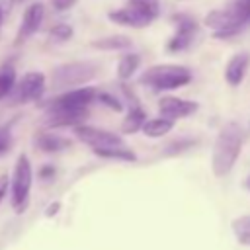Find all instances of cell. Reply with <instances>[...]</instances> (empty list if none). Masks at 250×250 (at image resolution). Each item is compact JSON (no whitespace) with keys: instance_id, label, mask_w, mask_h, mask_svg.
I'll return each instance as SVG.
<instances>
[{"instance_id":"obj_35","label":"cell","mask_w":250,"mask_h":250,"mask_svg":"<svg viewBox=\"0 0 250 250\" xmlns=\"http://www.w3.org/2000/svg\"><path fill=\"white\" fill-rule=\"evenodd\" d=\"M16 2H23V0H16Z\"/></svg>"},{"instance_id":"obj_10","label":"cell","mask_w":250,"mask_h":250,"mask_svg":"<svg viewBox=\"0 0 250 250\" xmlns=\"http://www.w3.org/2000/svg\"><path fill=\"white\" fill-rule=\"evenodd\" d=\"M43 16H45V6L41 2H31L23 16H21V23H20V29L16 33V45L20 47L21 43H25L31 35L37 33V29L41 27V21H43Z\"/></svg>"},{"instance_id":"obj_25","label":"cell","mask_w":250,"mask_h":250,"mask_svg":"<svg viewBox=\"0 0 250 250\" xmlns=\"http://www.w3.org/2000/svg\"><path fill=\"white\" fill-rule=\"evenodd\" d=\"M72 33H74V29H72V25H68V23H55V25L49 29L51 39H53V41H59V43L68 41V39L72 37Z\"/></svg>"},{"instance_id":"obj_4","label":"cell","mask_w":250,"mask_h":250,"mask_svg":"<svg viewBox=\"0 0 250 250\" xmlns=\"http://www.w3.org/2000/svg\"><path fill=\"white\" fill-rule=\"evenodd\" d=\"M33 184V170L27 154H20L14 166V174L10 178L12 188V207L16 213H23L29 205V193Z\"/></svg>"},{"instance_id":"obj_11","label":"cell","mask_w":250,"mask_h":250,"mask_svg":"<svg viewBox=\"0 0 250 250\" xmlns=\"http://www.w3.org/2000/svg\"><path fill=\"white\" fill-rule=\"evenodd\" d=\"M96 102V90L92 86H78L53 98L47 107H88Z\"/></svg>"},{"instance_id":"obj_5","label":"cell","mask_w":250,"mask_h":250,"mask_svg":"<svg viewBox=\"0 0 250 250\" xmlns=\"http://www.w3.org/2000/svg\"><path fill=\"white\" fill-rule=\"evenodd\" d=\"M45 74L43 72H27L23 74V78L20 82L14 84L12 92L8 94L10 98V105H20V104H27V102H37L43 92H45Z\"/></svg>"},{"instance_id":"obj_20","label":"cell","mask_w":250,"mask_h":250,"mask_svg":"<svg viewBox=\"0 0 250 250\" xmlns=\"http://www.w3.org/2000/svg\"><path fill=\"white\" fill-rule=\"evenodd\" d=\"M141 66V55L137 53H125L117 62V76L121 80H129Z\"/></svg>"},{"instance_id":"obj_28","label":"cell","mask_w":250,"mask_h":250,"mask_svg":"<svg viewBox=\"0 0 250 250\" xmlns=\"http://www.w3.org/2000/svg\"><path fill=\"white\" fill-rule=\"evenodd\" d=\"M8 188H10V178H8V174H2L0 176V203L8 195Z\"/></svg>"},{"instance_id":"obj_1","label":"cell","mask_w":250,"mask_h":250,"mask_svg":"<svg viewBox=\"0 0 250 250\" xmlns=\"http://www.w3.org/2000/svg\"><path fill=\"white\" fill-rule=\"evenodd\" d=\"M244 137H246V133H244L242 125L236 121H229L219 129L215 143H213V152H211L213 176L225 178L232 172V168L242 152Z\"/></svg>"},{"instance_id":"obj_15","label":"cell","mask_w":250,"mask_h":250,"mask_svg":"<svg viewBox=\"0 0 250 250\" xmlns=\"http://www.w3.org/2000/svg\"><path fill=\"white\" fill-rule=\"evenodd\" d=\"M33 143H35V146H37L39 150L49 152V154H51V152L66 150V148H70V145H72L70 139H66V137H62V135H57V133H45V131L37 133L35 139H33Z\"/></svg>"},{"instance_id":"obj_8","label":"cell","mask_w":250,"mask_h":250,"mask_svg":"<svg viewBox=\"0 0 250 250\" xmlns=\"http://www.w3.org/2000/svg\"><path fill=\"white\" fill-rule=\"evenodd\" d=\"M174 23H176V33L166 43V51L180 53L191 45V41L197 33V21L188 14H178V16H174Z\"/></svg>"},{"instance_id":"obj_17","label":"cell","mask_w":250,"mask_h":250,"mask_svg":"<svg viewBox=\"0 0 250 250\" xmlns=\"http://www.w3.org/2000/svg\"><path fill=\"white\" fill-rule=\"evenodd\" d=\"M92 152L100 158H105V160H121V162H135L137 160V154L127 145L109 146V148H92Z\"/></svg>"},{"instance_id":"obj_12","label":"cell","mask_w":250,"mask_h":250,"mask_svg":"<svg viewBox=\"0 0 250 250\" xmlns=\"http://www.w3.org/2000/svg\"><path fill=\"white\" fill-rule=\"evenodd\" d=\"M199 109V104L193 100H184L178 96H164L158 102V111L164 117L170 119H182V117H189Z\"/></svg>"},{"instance_id":"obj_3","label":"cell","mask_w":250,"mask_h":250,"mask_svg":"<svg viewBox=\"0 0 250 250\" xmlns=\"http://www.w3.org/2000/svg\"><path fill=\"white\" fill-rule=\"evenodd\" d=\"M98 74V64L92 61H72L53 68L51 86L57 90L62 88H78L94 80Z\"/></svg>"},{"instance_id":"obj_26","label":"cell","mask_w":250,"mask_h":250,"mask_svg":"<svg viewBox=\"0 0 250 250\" xmlns=\"http://www.w3.org/2000/svg\"><path fill=\"white\" fill-rule=\"evenodd\" d=\"M14 145V133H12V123H6L0 127V156H4Z\"/></svg>"},{"instance_id":"obj_16","label":"cell","mask_w":250,"mask_h":250,"mask_svg":"<svg viewBox=\"0 0 250 250\" xmlns=\"http://www.w3.org/2000/svg\"><path fill=\"white\" fill-rule=\"evenodd\" d=\"M172 129H174V119L164 117V115L146 119V121L143 123V127H141L143 135L148 137V139H160V137H164L166 133H170Z\"/></svg>"},{"instance_id":"obj_23","label":"cell","mask_w":250,"mask_h":250,"mask_svg":"<svg viewBox=\"0 0 250 250\" xmlns=\"http://www.w3.org/2000/svg\"><path fill=\"white\" fill-rule=\"evenodd\" d=\"M195 145H197V139H176V141H172V143H168L164 146L162 154L164 156H178L182 152H188Z\"/></svg>"},{"instance_id":"obj_34","label":"cell","mask_w":250,"mask_h":250,"mask_svg":"<svg viewBox=\"0 0 250 250\" xmlns=\"http://www.w3.org/2000/svg\"><path fill=\"white\" fill-rule=\"evenodd\" d=\"M246 188H248V189H250V178H248V182H246Z\"/></svg>"},{"instance_id":"obj_24","label":"cell","mask_w":250,"mask_h":250,"mask_svg":"<svg viewBox=\"0 0 250 250\" xmlns=\"http://www.w3.org/2000/svg\"><path fill=\"white\" fill-rule=\"evenodd\" d=\"M129 6H135L143 14H146L150 20H156L160 16V0H129Z\"/></svg>"},{"instance_id":"obj_31","label":"cell","mask_w":250,"mask_h":250,"mask_svg":"<svg viewBox=\"0 0 250 250\" xmlns=\"http://www.w3.org/2000/svg\"><path fill=\"white\" fill-rule=\"evenodd\" d=\"M14 4H16V0H0V10H2V14L6 16V14L12 10Z\"/></svg>"},{"instance_id":"obj_33","label":"cell","mask_w":250,"mask_h":250,"mask_svg":"<svg viewBox=\"0 0 250 250\" xmlns=\"http://www.w3.org/2000/svg\"><path fill=\"white\" fill-rule=\"evenodd\" d=\"M2 20H4V14H2V10H0V23H2Z\"/></svg>"},{"instance_id":"obj_18","label":"cell","mask_w":250,"mask_h":250,"mask_svg":"<svg viewBox=\"0 0 250 250\" xmlns=\"http://www.w3.org/2000/svg\"><path fill=\"white\" fill-rule=\"evenodd\" d=\"M90 45L100 51H125L133 45V41L127 35H107V37L94 39Z\"/></svg>"},{"instance_id":"obj_13","label":"cell","mask_w":250,"mask_h":250,"mask_svg":"<svg viewBox=\"0 0 250 250\" xmlns=\"http://www.w3.org/2000/svg\"><path fill=\"white\" fill-rule=\"evenodd\" d=\"M107 18L113 21V23H119V25H125V27H146L150 25L154 20H150L146 14H143L141 10H137L135 6H125V8H117L113 12L107 14Z\"/></svg>"},{"instance_id":"obj_2","label":"cell","mask_w":250,"mask_h":250,"mask_svg":"<svg viewBox=\"0 0 250 250\" xmlns=\"http://www.w3.org/2000/svg\"><path fill=\"white\" fill-rule=\"evenodd\" d=\"M191 82V70L184 64H156L148 66L141 76L139 84L148 86L158 92H168L182 88Z\"/></svg>"},{"instance_id":"obj_6","label":"cell","mask_w":250,"mask_h":250,"mask_svg":"<svg viewBox=\"0 0 250 250\" xmlns=\"http://www.w3.org/2000/svg\"><path fill=\"white\" fill-rule=\"evenodd\" d=\"M72 129H74L76 139L82 141L84 145L92 146V148H109V146L125 145L121 135H117L113 131H107V129H100V127H92V125H84V123H80Z\"/></svg>"},{"instance_id":"obj_22","label":"cell","mask_w":250,"mask_h":250,"mask_svg":"<svg viewBox=\"0 0 250 250\" xmlns=\"http://www.w3.org/2000/svg\"><path fill=\"white\" fill-rule=\"evenodd\" d=\"M232 232L240 244H250V215H240L232 221Z\"/></svg>"},{"instance_id":"obj_30","label":"cell","mask_w":250,"mask_h":250,"mask_svg":"<svg viewBox=\"0 0 250 250\" xmlns=\"http://www.w3.org/2000/svg\"><path fill=\"white\" fill-rule=\"evenodd\" d=\"M53 176H55V166H51V164H47V166H43L39 170V178L41 180H51Z\"/></svg>"},{"instance_id":"obj_7","label":"cell","mask_w":250,"mask_h":250,"mask_svg":"<svg viewBox=\"0 0 250 250\" xmlns=\"http://www.w3.org/2000/svg\"><path fill=\"white\" fill-rule=\"evenodd\" d=\"M203 25H207L209 29H213V35L217 39H225V37H230V35H236L244 23L229 10V8H223V10H211L205 18H203Z\"/></svg>"},{"instance_id":"obj_19","label":"cell","mask_w":250,"mask_h":250,"mask_svg":"<svg viewBox=\"0 0 250 250\" xmlns=\"http://www.w3.org/2000/svg\"><path fill=\"white\" fill-rule=\"evenodd\" d=\"M145 121H146L145 109L139 107V105H133V107L127 111V115H125V119H123V123H121V131H123L125 135H133V133L141 131V127H143Z\"/></svg>"},{"instance_id":"obj_32","label":"cell","mask_w":250,"mask_h":250,"mask_svg":"<svg viewBox=\"0 0 250 250\" xmlns=\"http://www.w3.org/2000/svg\"><path fill=\"white\" fill-rule=\"evenodd\" d=\"M59 209H61V203H51V205L47 207V213H45V215H47V217H53V215H57Z\"/></svg>"},{"instance_id":"obj_27","label":"cell","mask_w":250,"mask_h":250,"mask_svg":"<svg viewBox=\"0 0 250 250\" xmlns=\"http://www.w3.org/2000/svg\"><path fill=\"white\" fill-rule=\"evenodd\" d=\"M96 102H100L102 105L109 107L111 111H123V102L117 100L115 96L107 94V92H96Z\"/></svg>"},{"instance_id":"obj_21","label":"cell","mask_w":250,"mask_h":250,"mask_svg":"<svg viewBox=\"0 0 250 250\" xmlns=\"http://www.w3.org/2000/svg\"><path fill=\"white\" fill-rule=\"evenodd\" d=\"M16 84V68L12 64L0 66V100H6Z\"/></svg>"},{"instance_id":"obj_29","label":"cell","mask_w":250,"mask_h":250,"mask_svg":"<svg viewBox=\"0 0 250 250\" xmlns=\"http://www.w3.org/2000/svg\"><path fill=\"white\" fill-rule=\"evenodd\" d=\"M74 2H76V0H53V6H55V10L62 12V10L72 8V6H74Z\"/></svg>"},{"instance_id":"obj_9","label":"cell","mask_w":250,"mask_h":250,"mask_svg":"<svg viewBox=\"0 0 250 250\" xmlns=\"http://www.w3.org/2000/svg\"><path fill=\"white\" fill-rule=\"evenodd\" d=\"M88 117V107H47L45 125L51 129L76 127Z\"/></svg>"},{"instance_id":"obj_14","label":"cell","mask_w":250,"mask_h":250,"mask_svg":"<svg viewBox=\"0 0 250 250\" xmlns=\"http://www.w3.org/2000/svg\"><path fill=\"white\" fill-rule=\"evenodd\" d=\"M248 66H250V53L240 51V53L232 55L225 66V82L229 86H240L246 76Z\"/></svg>"}]
</instances>
